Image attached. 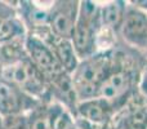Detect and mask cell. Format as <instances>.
I'll use <instances>...</instances> for the list:
<instances>
[{
  "label": "cell",
  "instance_id": "cell-14",
  "mask_svg": "<svg viewBox=\"0 0 147 129\" xmlns=\"http://www.w3.org/2000/svg\"><path fill=\"white\" fill-rule=\"evenodd\" d=\"M26 38H27V30L18 14L7 18L0 25V44L25 40Z\"/></svg>",
  "mask_w": 147,
  "mask_h": 129
},
{
  "label": "cell",
  "instance_id": "cell-5",
  "mask_svg": "<svg viewBox=\"0 0 147 129\" xmlns=\"http://www.w3.org/2000/svg\"><path fill=\"white\" fill-rule=\"evenodd\" d=\"M119 38L128 48L147 54V12L128 3L124 20L119 28Z\"/></svg>",
  "mask_w": 147,
  "mask_h": 129
},
{
  "label": "cell",
  "instance_id": "cell-13",
  "mask_svg": "<svg viewBox=\"0 0 147 129\" xmlns=\"http://www.w3.org/2000/svg\"><path fill=\"white\" fill-rule=\"evenodd\" d=\"M128 7V1H110L103 5H99V14H101L102 26L109 30L114 31L119 36V28L124 20L125 10Z\"/></svg>",
  "mask_w": 147,
  "mask_h": 129
},
{
  "label": "cell",
  "instance_id": "cell-18",
  "mask_svg": "<svg viewBox=\"0 0 147 129\" xmlns=\"http://www.w3.org/2000/svg\"><path fill=\"white\" fill-rule=\"evenodd\" d=\"M0 129H3V118L0 116Z\"/></svg>",
  "mask_w": 147,
  "mask_h": 129
},
{
  "label": "cell",
  "instance_id": "cell-6",
  "mask_svg": "<svg viewBox=\"0 0 147 129\" xmlns=\"http://www.w3.org/2000/svg\"><path fill=\"white\" fill-rule=\"evenodd\" d=\"M80 1L59 0L53 1L49 9V30L54 36L71 40L79 16Z\"/></svg>",
  "mask_w": 147,
  "mask_h": 129
},
{
  "label": "cell",
  "instance_id": "cell-17",
  "mask_svg": "<svg viewBox=\"0 0 147 129\" xmlns=\"http://www.w3.org/2000/svg\"><path fill=\"white\" fill-rule=\"evenodd\" d=\"M17 14L16 7L12 5V3H7V1H0V25L4 22L7 18L12 17V16Z\"/></svg>",
  "mask_w": 147,
  "mask_h": 129
},
{
  "label": "cell",
  "instance_id": "cell-10",
  "mask_svg": "<svg viewBox=\"0 0 147 129\" xmlns=\"http://www.w3.org/2000/svg\"><path fill=\"white\" fill-rule=\"evenodd\" d=\"M115 114L116 109L109 101L103 98H92L79 102L75 116H79L93 125H107Z\"/></svg>",
  "mask_w": 147,
  "mask_h": 129
},
{
  "label": "cell",
  "instance_id": "cell-4",
  "mask_svg": "<svg viewBox=\"0 0 147 129\" xmlns=\"http://www.w3.org/2000/svg\"><path fill=\"white\" fill-rule=\"evenodd\" d=\"M0 80H5L18 86L26 94L40 102L51 101L48 80L28 59V57L0 71Z\"/></svg>",
  "mask_w": 147,
  "mask_h": 129
},
{
  "label": "cell",
  "instance_id": "cell-19",
  "mask_svg": "<svg viewBox=\"0 0 147 129\" xmlns=\"http://www.w3.org/2000/svg\"><path fill=\"white\" fill-rule=\"evenodd\" d=\"M146 57H147V54H146Z\"/></svg>",
  "mask_w": 147,
  "mask_h": 129
},
{
  "label": "cell",
  "instance_id": "cell-1",
  "mask_svg": "<svg viewBox=\"0 0 147 129\" xmlns=\"http://www.w3.org/2000/svg\"><path fill=\"white\" fill-rule=\"evenodd\" d=\"M128 53L115 49V58L111 70L101 84L96 98H103L114 105L115 109H124L128 98L137 89L142 66H138L137 59Z\"/></svg>",
  "mask_w": 147,
  "mask_h": 129
},
{
  "label": "cell",
  "instance_id": "cell-16",
  "mask_svg": "<svg viewBox=\"0 0 147 129\" xmlns=\"http://www.w3.org/2000/svg\"><path fill=\"white\" fill-rule=\"evenodd\" d=\"M137 91H138V94L141 96V98L145 102V105L147 106V61L145 62V65H143V67H142V71H141Z\"/></svg>",
  "mask_w": 147,
  "mask_h": 129
},
{
  "label": "cell",
  "instance_id": "cell-15",
  "mask_svg": "<svg viewBox=\"0 0 147 129\" xmlns=\"http://www.w3.org/2000/svg\"><path fill=\"white\" fill-rule=\"evenodd\" d=\"M3 129H28L27 115H14L3 119Z\"/></svg>",
  "mask_w": 147,
  "mask_h": 129
},
{
  "label": "cell",
  "instance_id": "cell-3",
  "mask_svg": "<svg viewBox=\"0 0 147 129\" xmlns=\"http://www.w3.org/2000/svg\"><path fill=\"white\" fill-rule=\"evenodd\" d=\"M102 28L99 5L94 1H80L79 16L72 34V45L79 59L98 53V36Z\"/></svg>",
  "mask_w": 147,
  "mask_h": 129
},
{
  "label": "cell",
  "instance_id": "cell-7",
  "mask_svg": "<svg viewBox=\"0 0 147 129\" xmlns=\"http://www.w3.org/2000/svg\"><path fill=\"white\" fill-rule=\"evenodd\" d=\"M25 48H26V54H27L28 59L45 76L48 83L49 80L58 76L59 74L66 72L57 62L51 48L40 38L34 35H27L25 41Z\"/></svg>",
  "mask_w": 147,
  "mask_h": 129
},
{
  "label": "cell",
  "instance_id": "cell-2",
  "mask_svg": "<svg viewBox=\"0 0 147 129\" xmlns=\"http://www.w3.org/2000/svg\"><path fill=\"white\" fill-rule=\"evenodd\" d=\"M115 58V48L111 51L98 52L79 62L72 72V85L78 101H86L97 97L101 84L111 70Z\"/></svg>",
  "mask_w": 147,
  "mask_h": 129
},
{
  "label": "cell",
  "instance_id": "cell-9",
  "mask_svg": "<svg viewBox=\"0 0 147 129\" xmlns=\"http://www.w3.org/2000/svg\"><path fill=\"white\" fill-rule=\"evenodd\" d=\"M53 3V1H52ZM52 3L49 7L43 8L38 5V1H17L18 5H14L17 10L18 17L22 20L27 35H34L38 38H43L49 30V9L52 7Z\"/></svg>",
  "mask_w": 147,
  "mask_h": 129
},
{
  "label": "cell",
  "instance_id": "cell-11",
  "mask_svg": "<svg viewBox=\"0 0 147 129\" xmlns=\"http://www.w3.org/2000/svg\"><path fill=\"white\" fill-rule=\"evenodd\" d=\"M65 111L67 110L57 102H39L38 106L27 114L28 129H56Z\"/></svg>",
  "mask_w": 147,
  "mask_h": 129
},
{
  "label": "cell",
  "instance_id": "cell-12",
  "mask_svg": "<svg viewBox=\"0 0 147 129\" xmlns=\"http://www.w3.org/2000/svg\"><path fill=\"white\" fill-rule=\"evenodd\" d=\"M40 39L45 41L47 45L51 48L57 62L63 68V71L72 75V72L76 70L79 62H80V59H79L78 54L75 52V48L72 45V41L70 39L57 38L52 32H48Z\"/></svg>",
  "mask_w": 147,
  "mask_h": 129
},
{
  "label": "cell",
  "instance_id": "cell-8",
  "mask_svg": "<svg viewBox=\"0 0 147 129\" xmlns=\"http://www.w3.org/2000/svg\"><path fill=\"white\" fill-rule=\"evenodd\" d=\"M39 102L40 101L26 94L18 86L0 80V116L3 119L14 115H27Z\"/></svg>",
  "mask_w": 147,
  "mask_h": 129
}]
</instances>
